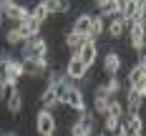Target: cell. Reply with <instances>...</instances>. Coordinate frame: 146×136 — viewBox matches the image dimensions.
<instances>
[{"mask_svg":"<svg viewBox=\"0 0 146 136\" xmlns=\"http://www.w3.org/2000/svg\"><path fill=\"white\" fill-rule=\"evenodd\" d=\"M121 68H123V56L118 53L113 45H111L106 53H101V73H103V78L121 76Z\"/></svg>","mask_w":146,"mask_h":136,"instance_id":"6da1fadb","label":"cell"},{"mask_svg":"<svg viewBox=\"0 0 146 136\" xmlns=\"http://www.w3.org/2000/svg\"><path fill=\"white\" fill-rule=\"evenodd\" d=\"M30 5H23V3H15V0H0V15L5 20V25H18L20 18L25 15Z\"/></svg>","mask_w":146,"mask_h":136,"instance_id":"7a4b0ae2","label":"cell"},{"mask_svg":"<svg viewBox=\"0 0 146 136\" xmlns=\"http://www.w3.org/2000/svg\"><path fill=\"white\" fill-rule=\"evenodd\" d=\"M35 131H38V136H56V131H58V119H56V113L40 108V111L35 113Z\"/></svg>","mask_w":146,"mask_h":136,"instance_id":"3957f363","label":"cell"},{"mask_svg":"<svg viewBox=\"0 0 146 136\" xmlns=\"http://www.w3.org/2000/svg\"><path fill=\"white\" fill-rule=\"evenodd\" d=\"M88 73H91V71H88V68H86V66H83L78 58H76V56H68V60L63 63V76H66L68 81H73V83L86 81Z\"/></svg>","mask_w":146,"mask_h":136,"instance_id":"277c9868","label":"cell"},{"mask_svg":"<svg viewBox=\"0 0 146 136\" xmlns=\"http://www.w3.org/2000/svg\"><path fill=\"white\" fill-rule=\"evenodd\" d=\"M126 30H129V23H126L121 15L108 18V23H106V38H108V43L123 40V38H126Z\"/></svg>","mask_w":146,"mask_h":136,"instance_id":"5b68a950","label":"cell"},{"mask_svg":"<svg viewBox=\"0 0 146 136\" xmlns=\"http://www.w3.org/2000/svg\"><path fill=\"white\" fill-rule=\"evenodd\" d=\"M98 56H101V48H98V43H96V40H86V43L78 48V53H76V58L81 60V63L86 66L88 71H91V68L96 66Z\"/></svg>","mask_w":146,"mask_h":136,"instance_id":"8992f818","label":"cell"},{"mask_svg":"<svg viewBox=\"0 0 146 136\" xmlns=\"http://www.w3.org/2000/svg\"><path fill=\"white\" fill-rule=\"evenodd\" d=\"M63 106H66V108H71V111H76V113H83V111H88L86 93L81 91V86H71V88H68Z\"/></svg>","mask_w":146,"mask_h":136,"instance_id":"52a82bcc","label":"cell"},{"mask_svg":"<svg viewBox=\"0 0 146 136\" xmlns=\"http://www.w3.org/2000/svg\"><path fill=\"white\" fill-rule=\"evenodd\" d=\"M144 129H146L144 116H129V119L121 121V131H123V136H146Z\"/></svg>","mask_w":146,"mask_h":136,"instance_id":"ba28073f","label":"cell"},{"mask_svg":"<svg viewBox=\"0 0 146 136\" xmlns=\"http://www.w3.org/2000/svg\"><path fill=\"white\" fill-rule=\"evenodd\" d=\"M91 23H93V13H78L76 18H73V23H71V33L88 38V33H91Z\"/></svg>","mask_w":146,"mask_h":136,"instance_id":"9c48e42d","label":"cell"},{"mask_svg":"<svg viewBox=\"0 0 146 136\" xmlns=\"http://www.w3.org/2000/svg\"><path fill=\"white\" fill-rule=\"evenodd\" d=\"M23 108H25V96H23V91L18 88V93H13V96L5 101V111H8L10 119H18V116L23 113Z\"/></svg>","mask_w":146,"mask_h":136,"instance_id":"30bf717a","label":"cell"}]
</instances>
